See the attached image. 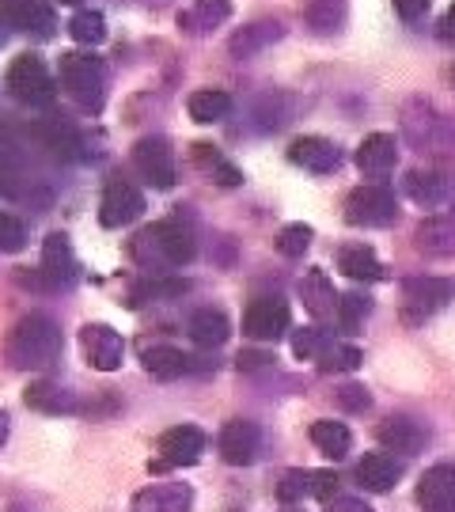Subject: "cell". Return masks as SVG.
<instances>
[{
	"label": "cell",
	"mask_w": 455,
	"mask_h": 512,
	"mask_svg": "<svg viewBox=\"0 0 455 512\" xmlns=\"http://www.w3.org/2000/svg\"><path fill=\"white\" fill-rule=\"evenodd\" d=\"M61 353H65V334L50 315L38 311L23 315L4 342V357L19 372H46L61 361Z\"/></svg>",
	"instance_id": "1"
},
{
	"label": "cell",
	"mask_w": 455,
	"mask_h": 512,
	"mask_svg": "<svg viewBox=\"0 0 455 512\" xmlns=\"http://www.w3.org/2000/svg\"><path fill=\"white\" fill-rule=\"evenodd\" d=\"M133 255L141 266H156V270L186 266L194 258V236L175 220H160V224H152L133 239Z\"/></svg>",
	"instance_id": "2"
},
{
	"label": "cell",
	"mask_w": 455,
	"mask_h": 512,
	"mask_svg": "<svg viewBox=\"0 0 455 512\" xmlns=\"http://www.w3.org/2000/svg\"><path fill=\"white\" fill-rule=\"evenodd\" d=\"M57 84L80 110H91V114L103 110L107 80H103V65L91 54H61V61H57Z\"/></svg>",
	"instance_id": "3"
},
{
	"label": "cell",
	"mask_w": 455,
	"mask_h": 512,
	"mask_svg": "<svg viewBox=\"0 0 455 512\" xmlns=\"http://www.w3.org/2000/svg\"><path fill=\"white\" fill-rule=\"evenodd\" d=\"M8 92L16 95L19 103L27 107H46L54 103V76L42 65V57L35 54H19L12 65H8Z\"/></svg>",
	"instance_id": "4"
},
{
	"label": "cell",
	"mask_w": 455,
	"mask_h": 512,
	"mask_svg": "<svg viewBox=\"0 0 455 512\" xmlns=\"http://www.w3.org/2000/svg\"><path fill=\"white\" fill-rule=\"evenodd\" d=\"M402 319L406 323H425L429 315H437L448 300H455V277H414L402 285Z\"/></svg>",
	"instance_id": "5"
},
{
	"label": "cell",
	"mask_w": 455,
	"mask_h": 512,
	"mask_svg": "<svg viewBox=\"0 0 455 512\" xmlns=\"http://www.w3.org/2000/svg\"><path fill=\"white\" fill-rule=\"evenodd\" d=\"M399 217V202L387 186H357L346 198V220L357 228H387Z\"/></svg>",
	"instance_id": "6"
},
{
	"label": "cell",
	"mask_w": 455,
	"mask_h": 512,
	"mask_svg": "<svg viewBox=\"0 0 455 512\" xmlns=\"http://www.w3.org/2000/svg\"><path fill=\"white\" fill-rule=\"evenodd\" d=\"M160 459L152 463V471H167V467H194L205 452V433L198 425H175L167 429L164 437L156 440Z\"/></svg>",
	"instance_id": "7"
},
{
	"label": "cell",
	"mask_w": 455,
	"mask_h": 512,
	"mask_svg": "<svg viewBox=\"0 0 455 512\" xmlns=\"http://www.w3.org/2000/svg\"><path fill=\"white\" fill-rule=\"evenodd\" d=\"M145 213V194L126 179H110L103 186V198H99V220L103 228H126L133 220H141Z\"/></svg>",
	"instance_id": "8"
},
{
	"label": "cell",
	"mask_w": 455,
	"mask_h": 512,
	"mask_svg": "<svg viewBox=\"0 0 455 512\" xmlns=\"http://www.w3.org/2000/svg\"><path fill=\"white\" fill-rule=\"evenodd\" d=\"M133 167L145 175L156 190H171L175 186V152L167 137H141L133 145Z\"/></svg>",
	"instance_id": "9"
},
{
	"label": "cell",
	"mask_w": 455,
	"mask_h": 512,
	"mask_svg": "<svg viewBox=\"0 0 455 512\" xmlns=\"http://www.w3.org/2000/svg\"><path fill=\"white\" fill-rule=\"evenodd\" d=\"M289 330V304L281 296H258L243 311V334L255 342H277Z\"/></svg>",
	"instance_id": "10"
},
{
	"label": "cell",
	"mask_w": 455,
	"mask_h": 512,
	"mask_svg": "<svg viewBox=\"0 0 455 512\" xmlns=\"http://www.w3.org/2000/svg\"><path fill=\"white\" fill-rule=\"evenodd\" d=\"M42 281L50 289H69L76 277H80V262L73 255V243L65 232H50L46 243H42Z\"/></svg>",
	"instance_id": "11"
},
{
	"label": "cell",
	"mask_w": 455,
	"mask_h": 512,
	"mask_svg": "<svg viewBox=\"0 0 455 512\" xmlns=\"http://www.w3.org/2000/svg\"><path fill=\"white\" fill-rule=\"evenodd\" d=\"M80 346L88 353V365L95 372H114V368H122V357H126V342H122V334L107 323H88V327L80 330Z\"/></svg>",
	"instance_id": "12"
},
{
	"label": "cell",
	"mask_w": 455,
	"mask_h": 512,
	"mask_svg": "<svg viewBox=\"0 0 455 512\" xmlns=\"http://www.w3.org/2000/svg\"><path fill=\"white\" fill-rule=\"evenodd\" d=\"M414 247L429 258H452L455 255V209L425 217L414 228Z\"/></svg>",
	"instance_id": "13"
},
{
	"label": "cell",
	"mask_w": 455,
	"mask_h": 512,
	"mask_svg": "<svg viewBox=\"0 0 455 512\" xmlns=\"http://www.w3.org/2000/svg\"><path fill=\"white\" fill-rule=\"evenodd\" d=\"M418 501L425 512H455V463H437L421 475Z\"/></svg>",
	"instance_id": "14"
},
{
	"label": "cell",
	"mask_w": 455,
	"mask_h": 512,
	"mask_svg": "<svg viewBox=\"0 0 455 512\" xmlns=\"http://www.w3.org/2000/svg\"><path fill=\"white\" fill-rule=\"evenodd\" d=\"M289 160L296 167H304L311 175H330L342 164V148L327 141V137H296L289 145Z\"/></svg>",
	"instance_id": "15"
},
{
	"label": "cell",
	"mask_w": 455,
	"mask_h": 512,
	"mask_svg": "<svg viewBox=\"0 0 455 512\" xmlns=\"http://www.w3.org/2000/svg\"><path fill=\"white\" fill-rule=\"evenodd\" d=\"M258 440H262V433H258L255 421H228V425L220 429L217 448H220V456H224V463L247 467V463L258 456Z\"/></svg>",
	"instance_id": "16"
},
{
	"label": "cell",
	"mask_w": 455,
	"mask_h": 512,
	"mask_svg": "<svg viewBox=\"0 0 455 512\" xmlns=\"http://www.w3.org/2000/svg\"><path fill=\"white\" fill-rule=\"evenodd\" d=\"M406 133L429 152H452L455 148V122L444 114H433V107H425V118H414L406 110Z\"/></svg>",
	"instance_id": "17"
},
{
	"label": "cell",
	"mask_w": 455,
	"mask_h": 512,
	"mask_svg": "<svg viewBox=\"0 0 455 512\" xmlns=\"http://www.w3.org/2000/svg\"><path fill=\"white\" fill-rule=\"evenodd\" d=\"M194 490L186 482H156L133 497V512H190Z\"/></svg>",
	"instance_id": "18"
},
{
	"label": "cell",
	"mask_w": 455,
	"mask_h": 512,
	"mask_svg": "<svg viewBox=\"0 0 455 512\" xmlns=\"http://www.w3.org/2000/svg\"><path fill=\"white\" fill-rule=\"evenodd\" d=\"M399 164V141L391 133H368L357 148V167L368 179H383L387 171H395Z\"/></svg>",
	"instance_id": "19"
},
{
	"label": "cell",
	"mask_w": 455,
	"mask_h": 512,
	"mask_svg": "<svg viewBox=\"0 0 455 512\" xmlns=\"http://www.w3.org/2000/svg\"><path fill=\"white\" fill-rule=\"evenodd\" d=\"M376 437L387 452H402V456H418L421 448H425V440H429V429L421 425L418 418H387L376 429Z\"/></svg>",
	"instance_id": "20"
},
{
	"label": "cell",
	"mask_w": 455,
	"mask_h": 512,
	"mask_svg": "<svg viewBox=\"0 0 455 512\" xmlns=\"http://www.w3.org/2000/svg\"><path fill=\"white\" fill-rule=\"evenodd\" d=\"M23 403L38 410V414H76L80 410V399L76 391L54 384V380H35V384L23 391Z\"/></svg>",
	"instance_id": "21"
},
{
	"label": "cell",
	"mask_w": 455,
	"mask_h": 512,
	"mask_svg": "<svg viewBox=\"0 0 455 512\" xmlns=\"http://www.w3.org/2000/svg\"><path fill=\"white\" fill-rule=\"evenodd\" d=\"M232 19V4L228 0H194L179 12V27L186 35H209L220 23Z\"/></svg>",
	"instance_id": "22"
},
{
	"label": "cell",
	"mask_w": 455,
	"mask_h": 512,
	"mask_svg": "<svg viewBox=\"0 0 455 512\" xmlns=\"http://www.w3.org/2000/svg\"><path fill=\"white\" fill-rule=\"evenodd\" d=\"M402 478V463L387 452H368V456L357 463V482L372 494H387L395 482Z\"/></svg>",
	"instance_id": "23"
},
{
	"label": "cell",
	"mask_w": 455,
	"mask_h": 512,
	"mask_svg": "<svg viewBox=\"0 0 455 512\" xmlns=\"http://www.w3.org/2000/svg\"><path fill=\"white\" fill-rule=\"evenodd\" d=\"M8 16H12V23H16L19 31H31V35H38V38H50L57 27L54 8L42 4V0H12Z\"/></svg>",
	"instance_id": "24"
},
{
	"label": "cell",
	"mask_w": 455,
	"mask_h": 512,
	"mask_svg": "<svg viewBox=\"0 0 455 512\" xmlns=\"http://www.w3.org/2000/svg\"><path fill=\"white\" fill-rule=\"evenodd\" d=\"M281 35H285V27L277 19H262V23H251V27L236 31L232 42H228V50H232V57H255L258 50L273 46Z\"/></svg>",
	"instance_id": "25"
},
{
	"label": "cell",
	"mask_w": 455,
	"mask_h": 512,
	"mask_svg": "<svg viewBox=\"0 0 455 512\" xmlns=\"http://www.w3.org/2000/svg\"><path fill=\"white\" fill-rule=\"evenodd\" d=\"M190 338L198 342V346H205V349H217V346H224L228 342V334H232V323H228V315L224 311H217V308H201V311H194L190 315Z\"/></svg>",
	"instance_id": "26"
},
{
	"label": "cell",
	"mask_w": 455,
	"mask_h": 512,
	"mask_svg": "<svg viewBox=\"0 0 455 512\" xmlns=\"http://www.w3.org/2000/svg\"><path fill=\"white\" fill-rule=\"evenodd\" d=\"M338 270L353 281H383L387 270H383V262L372 255V247H364V243H353V247H342L338 251Z\"/></svg>",
	"instance_id": "27"
},
{
	"label": "cell",
	"mask_w": 455,
	"mask_h": 512,
	"mask_svg": "<svg viewBox=\"0 0 455 512\" xmlns=\"http://www.w3.org/2000/svg\"><path fill=\"white\" fill-rule=\"evenodd\" d=\"M190 361L194 357H186L182 349L175 346H152L145 349V372L148 376H156V380H179L182 372H190Z\"/></svg>",
	"instance_id": "28"
},
{
	"label": "cell",
	"mask_w": 455,
	"mask_h": 512,
	"mask_svg": "<svg viewBox=\"0 0 455 512\" xmlns=\"http://www.w3.org/2000/svg\"><path fill=\"white\" fill-rule=\"evenodd\" d=\"M190 118L201 122V126H213L220 118H228L232 114V95L220 92V88H201V92L190 95Z\"/></svg>",
	"instance_id": "29"
},
{
	"label": "cell",
	"mask_w": 455,
	"mask_h": 512,
	"mask_svg": "<svg viewBox=\"0 0 455 512\" xmlns=\"http://www.w3.org/2000/svg\"><path fill=\"white\" fill-rule=\"evenodd\" d=\"M406 194H410V202H418V205H440L444 198H448V179L440 175V171H410L406 175Z\"/></svg>",
	"instance_id": "30"
},
{
	"label": "cell",
	"mask_w": 455,
	"mask_h": 512,
	"mask_svg": "<svg viewBox=\"0 0 455 512\" xmlns=\"http://www.w3.org/2000/svg\"><path fill=\"white\" fill-rule=\"evenodd\" d=\"M311 444H315L323 456L342 459L349 448H353V433H349L342 421L323 418V421H315V425H311Z\"/></svg>",
	"instance_id": "31"
},
{
	"label": "cell",
	"mask_w": 455,
	"mask_h": 512,
	"mask_svg": "<svg viewBox=\"0 0 455 512\" xmlns=\"http://www.w3.org/2000/svg\"><path fill=\"white\" fill-rule=\"evenodd\" d=\"M300 293H304V304H308L311 315H327V311L338 308V296H334L323 270H311V274L300 281Z\"/></svg>",
	"instance_id": "32"
},
{
	"label": "cell",
	"mask_w": 455,
	"mask_h": 512,
	"mask_svg": "<svg viewBox=\"0 0 455 512\" xmlns=\"http://www.w3.org/2000/svg\"><path fill=\"white\" fill-rule=\"evenodd\" d=\"M346 23V4L342 0H311L308 27L315 35H334Z\"/></svg>",
	"instance_id": "33"
},
{
	"label": "cell",
	"mask_w": 455,
	"mask_h": 512,
	"mask_svg": "<svg viewBox=\"0 0 455 512\" xmlns=\"http://www.w3.org/2000/svg\"><path fill=\"white\" fill-rule=\"evenodd\" d=\"M69 35L80 46H99V42H107V19L99 16V12H91V8H84V12H76L69 19Z\"/></svg>",
	"instance_id": "34"
},
{
	"label": "cell",
	"mask_w": 455,
	"mask_h": 512,
	"mask_svg": "<svg viewBox=\"0 0 455 512\" xmlns=\"http://www.w3.org/2000/svg\"><path fill=\"white\" fill-rule=\"evenodd\" d=\"M361 349L357 346H342V342H330L323 349V357H319V368L323 372H353V368L361 365Z\"/></svg>",
	"instance_id": "35"
},
{
	"label": "cell",
	"mask_w": 455,
	"mask_h": 512,
	"mask_svg": "<svg viewBox=\"0 0 455 512\" xmlns=\"http://www.w3.org/2000/svg\"><path fill=\"white\" fill-rule=\"evenodd\" d=\"M311 239H315V232H311L308 224H285L281 236H277V251L285 258H304L311 247Z\"/></svg>",
	"instance_id": "36"
},
{
	"label": "cell",
	"mask_w": 455,
	"mask_h": 512,
	"mask_svg": "<svg viewBox=\"0 0 455 512\" xmlns=\"http://www.w3.org/2000/svg\"><path fill=\"white\" fill-rule=\"evenodd\" d=\"M194 164L205 167V171H209V175H213V179H217L220 186H236L239 183V171H236V167L224 164V160H220V156L209 145H194Z\"/></svg>",
	"instance_id": "37"
},
{
	"label": "cell",
	"mask_w": 455,
	"mask_h": 512,
	"mask_svg": "<svg viewBox=\"0 0 455 512\" xmlns=\"http://www.w3.org/2000/svg\"><path fill=\"white\" fill-rule=\"evenodd\" d=\"M338 323H342V330H349V334H353V330L361 327L364 323V315H368V311H372V300H368V296H361V293H346V296H338Z\"/></svg>",
	"instance_id": "38"
},
{
	"label": "cell",
	"mask_w": 455,
	"mask_h": 512,
	"mask_svg": "<svg viewBox=\"0 0 455 512\" xmlns=\"http://www.w3.org/2000/svg\"><path fill=\"white\" fill-rule=\"evenodd\" d=\"M327 346H330V338L319 327H304V330H296V334H292V353H296V357H304V361H319Z\"/></svg>",
	"instance_id": "39"
},
{
	"label": "cell",
	"mask_w": 455,
	"mask_h": 512,
	"mask_svg": "<svg viewBox=\"0 0 455 512\" xmlns=\"http://www.w3.org/2000/svg\"><path fill=\"white\" fill-rule=\"evenodd\" d=\"M27 247V228L12 213H0V255H19Z\"/></svg>",
	"instance_id": "40"
},
{
	"label": "cell",
	"mask_w": 455,
	"mask_h": 512,
	"mask_svg": "<svg viewBox=\"0 0 455 512\" xmlns=\"http://www.w3.org/2000/svg\"><path fill=\"white\" fill-rule=\"evenodd\" d=\"M315 494V471H289L277 482V497L281 501H300V497Z\"/></svg>",
	"instance_id": "41"
},
{
	"label": "cell",
	"mask_w": 455,
	"mask_h": 512,
	"mask_svg": "<svg viewBox=\"0 0 455 512\" xmlns=\"http://www.w3.org/2000/svg\"><path fill=\"white\" fill-rule=\"evenodd\" d=\"M338 406L349 410V414H364V410L372 406V395H368V387H361V384H346L338 391Z\"/></svg>",
	"instance_id": "42"
},
{
	"label": "cell",
	"mask_w": 455,
	"mask_h": 512,
	"mask_svg": "<svg viewBox=\"0 0 455 512\" xmlns=\"http://www.w3.org/2000/svg\"><path fill=\"white\" fill-rule=\"evenodd\" d=\"M395 12H399L406 23H414V19H421L429 12V0H395Z\"/></svg>",
	"instance_id": "43"
},
{
	"label": "cell",
	"mask_w": 455,
	"mask_h": 512,
	"mask_svg": "<svg viewBox=\"0 0 455 512\" xmlns=\"http://www.w3.org/2000/svg\"><path fill=\"white\" fill-rule=\"evenodd\" d=\"M338 490V475L334 471H315V494L311 497H319V501H330V494Z\"/></svg>",
	"instance_id": "44"
},
{
	"label": "cell",
	"mask_w": 455,
	"mask_h": 512,
	"mask_svg": "<svg viewBox=\"0 0 455 512\" xmlns=\"http://www.w3.org/2000/svg\"><path fill=\"white\" fill-rule=\"evenodd\" d=\"M327 512H372V505H364L361 497H334Z\"/></svg>",
	"instance_id": "45"
},
{
	"label": "cell",
	"mask_w": 455,
	"mask_h": 512,
	"mask_svg": "<svg viewBox=\"0 0 455 512\" xmlns=\"http://www.w3.org/2000/svg\"><path fill=\"white\" fill-rule=\"evenodd\" d=\"M262 361H266V357H258V353H243V357H239V368H258Z\"/></svg>",
	"instance_id": "46"
},
{
	"label": "cell",
	"mask_w": 455,
	"mask_h": 512,
	"mask_svg": "<svg viewBox=\"0 0 455 512\" xmlns=\"http://www.w3.org/2000/svg\"><path fill=\"white\" fill-rule=\"evenodd\" d=\"M444 38H455V8L448 12V19H444Z\"/></svg>",
	"instance_id": "47"
},
{
	"label": "cell",
	"mask_w": 455,
	"mask_h": 512,
	"mask_svg": "<svg viewBox=\"0 0 455 512\" xmlns=\"http://www.w3.org/2000/svg\"><path fill=\"white\" fill-rule=\"evenodd\" d=\"M4 440H8V414L0 410V448H4Z\"/></svg>",
	"instance_id": "48"
},
{
	"label": "cell",
	"mask_w": 455,
	"mask_h": 512,
	"mask_svg": "<svg viewBox=\"0 0 455 512\" xmlns=\"http://www.w3.org/2000/svg\"><path fill=\"white\" fill-rule=\"evenodd\" d=\"M65 4H76V0H65Z\"/></svg>",
	"instance_id": "49"
},
{
	"label": "cell",
	"mask_w": 455,
	"mask_h": 512,
	"mask_svg": "<svg viewBox=\"0 0 455 512\" xmlns=\"http://www.w3.org/2000/svg\"><path fill=\"white\" fill-rule=\"evenodd\" d=\"M0 38H4V27H0Z\"/></svg>",
	"instance_id": "50"
}]
</instances>
